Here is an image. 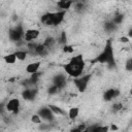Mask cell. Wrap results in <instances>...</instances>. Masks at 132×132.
Here are the masks:
<instances>
[{"mask_svg": "<svg viewBox=\"0 0 132 132\" xmlns=\"http://www.w3.org/2000/svg\"><path fill=\"white\" fill-rule=\"evenodd\" d=\"M47 51H48V48H46L43 43H38L36 48L34 50V53L38 56H44L47 54Z\"/></svg>", "mask_w": 132, "mask_h": 132, "instance_id": "obj_15", "label": "cell"}, {"mask_svg": "<svg viewBox=\"0 0 132 132\" xmlns=\"http://www.w3.org/2000/svg\"><path fill=\"white\" fill-rule=\"evenodd\" d=\"M118 129H119V128H118V126H117L116 124H111L110 127H109V130H110V131H117Z\"/></svg>", "mask_w": 132, "mask_h": 132, "instance_id": "obj_32", "label": "cell"}, {"mask_svg": "<svg viewBox=\"0 0 132 132\" xmlns=\"http://www.w3.org/2000/svg\"><path fill=\"white\" fill-rule=\"evenodd\" d=\"M59 88L56 86V85H53L52 84V86L48 88V94H51V95H55V94H57L58 92H59Z\"/></svg>", "mask_w": 132, "mask_h": 132, "instance_id": "obj_25", "label": "cell"}, {"mask_svg": "<svg viewBox=\"0 0 132 132\" xmlns=\"http://www.w3.org/2000/svg\"><path fill=\"white\" fill-rule=\"evenodd\" d=\"M38 114L40 116V118L46 122H53L55 120V117H54V113L53 111L50 109L48 106H45V107H41L39 110H38Z\"/></svg>", "mask_w": 132, "mask_h": 132, "instance_id": "obj_6", "label": "cell"}, {"mask_svg": "<svg viewBox=\"0 0 132 132\" xmlns=\"http://www.w3.org/2000/svg\"><path fill=\"white\" fill-rule=\"evenodd\" d=\"M24 35L25 31L23 30L22 26H16L14 28L9 29L8 31V37L11 41H21L22 39H24Z\"/></svg>", "mask_w": 132, "mask_h": 132, "instance_id": "obj_5", "label": "cell"}, {"mask_svg": "<svg viewBox=\"0 0 132 132\" xmlns=\"http://www.w3.org/2000/svg\"><path fill=\"white\" fill-rule=\"evenodd\" d=\"M84 68H85V60L82 58V55L80 54L72 57L69 60V62L64 65L65 72L73 78L79 77L84 71Z\"/></svg>", "mask_w": 132, "mask_h": 132, "instance_id": "obj_1", "label": "cell"}, {"mask_svg": "<svg viewBox=\"0 0 132 132\" xmlns=\"http://www.w3.org/2000/svg\"><path fill=\"white\" fill-rule=\"evenodd\" d=\"M96 62H99L101 64H107L109 68H112L116 66V60L113 57V48L111 40H107L103 51L97 56Z\"/></svg>", "mask_w": 132, "mask_h": 132, "instance_id": "obj_2", "label": "cell"}, {"mask_svg": "<svg viewBox=\"0 0 132 132\" xmlns=\"http://www.w3.org/2000/svg\"><path fill=\"white\" fill-rule=\"evenodd\" d=\"M81 132H89V131H88V129H86V130H84V131H81Z\"/></svg>", "mask_w": 132, "mask_h": 132, "instance_id": "obj_35", "label": "cell"}, {"mask_svg": "<svg viewBox=\"0 0 132 132\" xmlns=\"http://www.w3.org/2000/svg\"><path fill=\"white\" fill-rule=\"evenodd\" d=\"M47 106L50 107V109L53 111L54 114H57V116H62V114H64V110H63L61 107H59V106H57V105H54V104H48Z\"/></svg>", "mask_w": 132, "mask_h": 132, "instance_id": "obj_18", "label": "cell"}, {"mask_svg": "<svg viewBox=\"0 0 132 132\" xmlns=\"http://www.w3.org/2000/svg\"><path fill=\"white\" fill-rule=\"evenodd\" d=\"M40 65H41V62H40V61H36V62L29 63V64L26 66V72H27V73H30V74L37 73V71H38Z\"/></svg>", "mask_w": 132, "mask_h": 132, "instance_id": "obj_11", "label": "cell"}, {"mask_svg": "<svg viewBox=\"0 0 132 132\" xmlns=\"http://www.w3.org/2000/svg\"><path fill=\"white\" fill-rule=\"evenodd\" d=\"M20 105H21L20 100L18 98H12L6 103V110L11 112V113H13V114H16L19 112Z\"/></svg>", "mask_w": 132, "mask_h": 132, "instance_id": "obj_7", "label": "cell"}, {"mask_svg": "<svg viewBox=\"0 0 132 132\" xmlns=\"http://www.w3.org/2000/svg\"><path fill=\"white\" fill-rule=\"evenodd\" d=\"M65 14H66V11H64V10H58V11H54V12H46V13L41 15L40 21L44 26L56 27V26L60 25L63 22Z\"/></svg>", "mask_w": 132, "mask_h": 132, "instance_id": "obj_3", "label": "cell"}, {"mask_svg": "<svg viewBox=\"0 0 132 132\" xmlns=\"http://www.w3.org/2000/svg\"><path fill=\"white\" fill-rule=\"evenodd\" d=\"M70 132H81L77 127H75V128H72L71 130H70Z\"/></svg>", "mask_w": 132, "mask_h": 132, "instance_id": "obj_33", "label": "cell"}, {"mask_svg": "<svg viewBox=\"0 0 132 132\" xmlns=\"http://www.w3.org/2000/svg\"><path fill=\"white\" fill-rule=\"evenodd\" d=\"M39 77H40V73H34V74H31V77H30V82L31 84H36V81L39 79Z\"/></svg>", "mask_w": 132, "mask_h": 132, "instance_id": "obj_26", "label": "cell"}, {"mask_svg": "<svg viewBox=\"0 0 132 132\" xmlns=\"http://www.w3.org/2000/svg\"><path fill=\"white\" fill-rule=\"evenodd\" d=\"M72 4H73V2L72 1H69V0H61V1H58L57 2V5L60 8V10H64V11H66L67 9H69L72 6Z\"/></svg>", "mask_w": 132, "mask_h": 132, "instance_id": "obj_13", "label": "cell"}, {"mask_svg": "<svg viewBox=\"0 0 132 132\" xmlns=\"http://www.w3.org/2000/svg\"><path fill=\"white\" fill-rule=\"evenodd\" d=\"M125 69L127 71H132V58L127 59V61L125 63Z\"/></svg>", "mask_w": 132, "mask_h": 132, "instance_id": "obj_27", "label": "cell"}, {"mask_svg": "<svg viewBox=\"0 0 132 132\" xmlns=\"http://www.w3.org/2000/svg\"><path fill=\"white\" fill-rule=\"evenodd\" d=\"M90 79H91V74L80 75L79 77L73 79V84H74V86L76 87L77 91L80 92V93H82V92H85L86 89L88 88V85H89Z\"/></svg>", "mask_w": 132, "mask_h": 132, "instance_id": "obj_4", "label": "cell"}, {"mask_svg": "<svg viewBox=\"0 0 132 132\" xmlns=\"http://www.w3.org/2000/svg\"><path fill=\"white\" fill-rule=\"evenodd\" d=\"M123 21H124V14H117V15L113 18V20H112V22H113L116 25H120Z\"/></svg>", "mask_w": 132, "mask_h": 132, "instance_id": "obj_22", "label": "cell"}, {"mask_svg": "<svg viewBox=\"0 0 132 132\" xmlns=\"http://www.w3.org/2000/svg\"><path fill=\"white\" fill-rule=\"evenodd\" d=\"M122 107H123L122 103H116V104L112 105V110H113V111H118V110L122 109Z\"/></svg>", "mask_w": 132, "mask_h": 132, "instance_id": "obj_29", "label": "cell"}, {"mask_svg": "<svg viewBox=\"0 0 132 132\" xmlns=\"http://www.w3.org/2000/svg\"><path fill=\"white\" fill-rule=\"evenodd\" d=\"M40 34V31L38 29H28L25 31L24 40L27 42H33V40L37 39Z\"/></svg>", "mask_w": 132, "mask_h": 132, "instance_id": "obj_8", "label": "cell"}, {"mask_svg": "<svg viewBox=\"0 0 132 132\" xmlns=\"http://www.w3.org/2000/svg\"><path fill=\"white\" fill-rule=\"evenodd\" d=\"M130 94H131V95H132V89H131V90H130Z\"/></svg>", "mask_w": 132, "mask_h": 132, "instance_id": "obj_36", "label": "cell"}, {"mask_svg": "<svg viewBox=\"0 0 132 132\" xmlns=\"http://www.w3.org/2000/svg\"><path fill=\"white\" fill-rule=\"evenodd\" d=\"M37 95V90L36 89H26L22 92V97L23 99L27 100V101H31V100H34L35 97Z\"/></svg>", "mask_w": 132, "mask_h": 132, "instance_id": "obj_10", "label": "cell"}, {"mask_svg": "<svg viewBox=\"0 0 132 132\" xmlns=\"http://www.w3.org/2000/svg\"><path fill=\"white\" fill-rule=\"evenodd\" d=\"M66 41H67L66 34H65L64 32H62V33H61V36H60V38H59V42H60V43H63V44L65 45V44H66Z\"/></svg>", "mask_w": 132, "mask_h": 132, "instance_id": "obj_28", "label": "cell"}, {"mask_svg": "<svg viewBox=\"0 0 132 132\" xmlns=\"http://www.w3.org/2000/svg\"><path fill=\"white\" fill-rule=\"evenodd\" d=\"M3 59H4V61H5L6 64H14L16 62V60H18L14 53H11V54H8V55L4 56Z\"/></svg>", "mask_w": 132, "mask_h": 132, "instance_id": "obj_16", "label": "cell"}, {"mask_svg": "<svg viewBox=\"0 0 132 132\" xmlns=\"http://www.w3.org/2000/svg\"><path fill=\"white\" fill-rule=\"evenodd\" d=\"M53 85H56L60 90L63 89L65 87V85H66V78H65V76L63 74L56 75L54 77V79H53Z\"/></svg>", "mask_w": 132, "mask_h": 132, "instance_id": "obj_12", "label": "cell"}, {"mask_svg": "<svg viewBox=\"0 0 132 132\" xmlns=\"http://www.w3.org/2000/svg\"><path fill=\"white\" fill-rule=\"evenodd\" d=\"M128 37L129 38H132V28H130V30L128 31Z\"/></svg>", "mask_w": 132, "mask_h": 132, "instance_id": "obj_34", "label": "cell"}, {"mask_svg": "<svg viewBox=\"0 0 132 132\" xmlns=\"http://www.w3.org/2000/svg\"><path fill=\"white\" fill-rule=\"evenodd\" d=\"M63 52L66 54H71L74 52V47L70 44H65V45H63Z\"/></svg>", "mask_w": 132, "mask_h": 132, "instance_id": "obj_24", "label": "cell"}, {"mask_svg": "<svg viewBox=\"0 0 132 132\" xmlns=\"http://www.w3.org/2000/svg\"><path fill=\"white\" fill-rule=\"evenodd\" d=\"M120 41L123 42V43H128L129 42V37H126V36H122L120 38Z\"/></svg>", "mask_w": 132, "mask_h": 132, "instance_id": "obj_31", "label": "cell"}, {"mask_svg": "<svg viewBox=\"0 0 132 132\" xmlns=\"http://www.w3.org/2000/svg\"><path fill=\"white\" fill-rule=\"evenodd\" d=\"M116 28H117V25H116L113 22H109V23L105 24V30H106V31H108V32L113 31Z\"/></svg>", "mask_w": 132, "mask_h": 132, "instance_id": "obj_23", "label": "cell"}, {"mask_svg": "<svg viewBox=\"0 0 132 132\" xmlns=\"http://www.w3.org/2000/svg\"><path fill=\"white\" fill-rule=\"evenodd\" d=\"M89 132H108L109 127L108 126H101V125H94L91 128L88 129Z\"/></svg>", "mask_w": 132, "mask_h": 132, "instance_id": "obj_14", "label": "cell"}, {"mask_svg": "<svg viewBox=\"0 0 132 132\" xmlns=\"http://www.w3.org/2000/svg\"><path fill=\"white\" fill-rule=\"evenodd\" d=\"M31 122H32L33 124H38V125H40V124H42V119L40 118V116H39L38 113H35V114H33V116L31 117Z\"/></svg>", "mask_w": 132, "mask_h": 132, "instance_id": "obj_20", "label": "cell"}, {"mask_svg": "<svg viewBox=\"0 0 132 132\" xmlns=\"http://www.w3.org/2000/svg\"><path fill=\"white\" fill-rule=\"evenodd\" d=\"M78 113H79V108L74 106V107H71L69 110H68V117L70 120H75L77 117H78Z\"/></svg>", "mask_w": 132, "mask_h": 132, "instance_id": "obj_17", "label": "cell"}, {"mask_svg": "<svg viewBox=\"0 0 132 132\" xmlns=\"http://www.w3.org/2000/svg\"><path fill=\"white\" fill-rule=\"evenodd\" d=\"M54 43H55V39H54L53 37H47V38L45 39V41L43 42L44 46H45L46 48H48V50H50V47H51Z\"/></svg>", "mask_w": 132, "mask_h": 132, "instance_id": "obj_21", "label": "cell"}, {"mask_svg": "<svg viewBox=\"0 0 132 132\" xmlns=\"http://www.w3.org/2000/svg\"><path fill=\"white\" fill-rule=\"evenodd\" d=\"M14 54H15L16 59H18L19 61H24V60L27 58V56H28L27 51H22V50H19V51H16V52H14Z\"/></svg>", "mask_w": 132, "mask_h": 132, "instance_id": "obj_19", "label": "cell"}, {"mask_svg": "<svg viewBox=\"0 0 132 132\" xmlns=\"http://www.w3.org/2000/svg\"><path fill=\"white\" fill-rule=\"evenodd\" d=\"M51 127H50V125L48 124H40V126H39V129L40 130H48Z\"/></svg>", "mask_w": 132, "mask_h": 132, "instance_id": "obj_30", "label": "cell"}, {"mask_svg": "<svg viewBox=\"0 0 132 132\" xmlns=\"http://www.w3.org/2000/svg\"><path fill=\"white\" fill-rule=\"evenodd\" d=\"M120 95V91L118 89H108L104 91L103 93V99L104 101H111L112 99L117 98Z\"/></svg>", "mask_w": 132, "mask_h": 132, "instance_id": "obj_9", "label": "cell"}]
</instances>
